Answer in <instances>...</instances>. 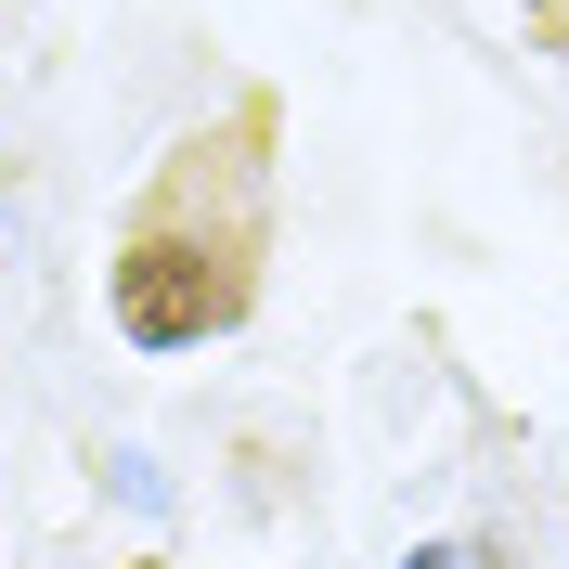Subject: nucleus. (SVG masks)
I'll use <instances>...</instances> for the list:
<instances>
[{
	"instance_id": "1",
	"label": "nucleus",
	"mask_w": 569,
	"mask_h": 569,
	"mask_svg": "<svg viewBox=\"0 0 569 569\" xmlns=\"http://www.w3.org/2000/svg\"><path fill=\"white\" fill-rule=\"evenodd\" d=\"M259 247H272V104H233L220 130L169 142L142 181L130 233L104 259V311L130 350H208L259 311Z\"/></svg>"
},
{
	"instance_id": "2",
	"label": "nucleus",
	"mask_w": 569,
	"mask_h": 569,
	"mask_svg": "<svg viewBox=\"0 0 569 569\" xmlns=\"http://www.w3.org/2000/svg\"><path fill=\"white\" fill-rule=\"evenodd\" d=\"M401 569H466V557H453V543H415V557H401Z\"/></svg>"
},
{
	"instance_id": "3",
	"label": "nucleus",
	"mask_w": 569,
	"mask_h": 569,
	"mask_svg": "<svg viewBox=\"0 0 569 569\" xmlns=\"http://www.w3.org/2000/svg\"><path fill=\"white\" fill-rule=\"evenodd\" d=\"M130 569H169V557H130Z\"/></svg>"
}]
</instances>
